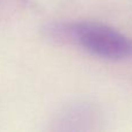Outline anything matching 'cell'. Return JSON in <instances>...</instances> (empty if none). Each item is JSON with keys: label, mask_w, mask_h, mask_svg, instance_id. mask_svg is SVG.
<instances>
[{"label": "cell", "mask_w": 132, "mask_h": 132, "mask_svg": "<svg viewBox=\"0 0 132 132\" xmlns=\"http://www.w3.org/2000/svg\"><path fill=\"white\" fill-rule=\"evenodd\" d=\"M50 32L56 38L73 43L103 59L121 60L132 56L130 39L118 30L101 22L60 23L52 26Z\"/></svg>", "instance_id": "6da1fadb"}]
</instances>
